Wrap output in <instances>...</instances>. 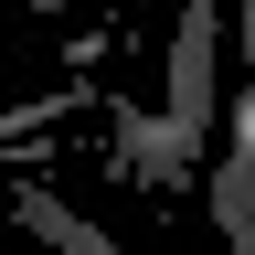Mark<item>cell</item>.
<instances>
[{
    "label": "cell",
    "instance_id": "6da1fadb",
    "mask_svg": "<svg viewBox=\"0 0 255 255\" xmlns=\"http://www.w3.org/2000/svg\"><path fill=\"white\" fill-rule=\"evenodd\" d=\"M213 64H223V0H181V21H170V96H159V117L181 128V149L213 170V107H223V85H213Z\"/></svg>",
    "mask_w": 255,
    "mask_h": 255
},
{
    "label": "cell",
    "instance_id": "7a4b0ae2",
    "mask_svg": "<svg viewBox=\"0 0 255 255\" xmlns=\"http://www.w3.org/2000/svg\"><path fill=\"white\" fill-rule=\"evenodd\" d=\"M11 223H21L32 245H53V255H117L107 223L75 213V202H64V191H43V181H11Z\"/></svg>",
    "mask_w": 255,
    "mask_h": 255
},
{
    "label": "cell",
    "instance_id": "3957f363",
    "mask_svg": "<svg viewBox=\"0 0 255 255\" xmlns=\"http://www.w3.org/2000/svg\"><path fill=\"white\" fill-rule=\"evenodd\" d=\"M117 170H128V181H181V170H202V159L181 149V128H170V117L117 107Z\"/></svg>",
    "mask_w": 255,
    "mask_h": 255
},
{
    "label": "cell",
    "instance_id": "277c9868",
    "mask_svg": "<svg viewBox=\"0 0 255 255\" xmlns=\"http://www.w3.org/2000/svg\"><path fill=\"white\" fill-rule=\"evenodd\" d=\"M202 181H213V234H223V255H255V149H223Z\"/></svg>",
    "mask_w": 255,
    "mask_h": 255
}]
</instances>
